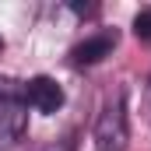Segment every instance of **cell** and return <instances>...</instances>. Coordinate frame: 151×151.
<instances>
[{"mask_svg": "<svg viewBox=\"0 0 151 151\" xmlns=\"http://www.w3.org/2000/svg\"><path fill=\"white\" fill-rule=\"evenodd\" d=\"M134 35L141 42H151V7H141L134 14Z\"/></svg>", "mask_w": 151, "mask_h": 151, "instance_id": "obj_5", "label": "cell"}, {"mask_svg": "<svg viewBox=\"0 0 151 151\" xmlns=\"http://www.w3.org/2000/svg\"><path fill=\"white\" fill-rule=\"evenodd\" d=\"M21 88H25V106L35 109V113H42V116H53L63 106V88H60L53 77H46V74L25 81Z\"/></svg>", "mask_w": 151, "mask_h": 151, "instance_id": "obj_3", "label": "cell"}, {"mask_svg": "<svg viewBox=\"0 0 151 151\" xmlns=\"http://www.w3.org/2000/svg\"><path fill=\"white\" fill-rule=\"evenodd\" d=\"M28 130V106H25V88L14 77L0 74V144H18Z\"/></svg>", "mask_w": 151, "mask_h": 151, "instance_id": "obj_1", "label": "cell"}, {"mask_svg": "<svg viewBox=\"0 0 151 151\" xmlns=\"http://www.w3.org/2000/svg\"><path fill=\"white\" fill-rule=\"evenodd\" d=\"M0 49H4V39H0Z\"/></svg>", "mask_w": 151, "mask_h": 151, "instance_id": "obj_6", "label": "cell"}, {"mask_svg": "<svg viewBox=\"0 0 151 151\" xmlns=\"http://www.w3.org/2000/svg\"><path fill=\"white\" fill-rule=\"evenodd\" d=\"M127 144H130L127 102H123V91H113L95 119V151H127Z\"/></svg>", "mask_w": 151, "mask_h": 151, "instance_id": "obj_2", "label": "cell"}, {"mask_svg": "<svg viewBox=\"0 0 151 151\" xmlns=\"http://www.w3.org/2000/svg\"><path fill=\"white\" fill-rule=\"evenodd\" d=\"M113 49H116V32H95L70 49V60L77 67H91V63H102Z\"/></svg>", "mask_w": 151, "mask_h": 151, "instance_id": "obj_4", "label": "cell"}]
</instances>
